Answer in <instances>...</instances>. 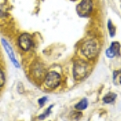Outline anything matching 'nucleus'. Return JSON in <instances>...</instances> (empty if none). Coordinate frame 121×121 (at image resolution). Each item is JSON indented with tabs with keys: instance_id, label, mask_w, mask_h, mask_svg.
<instances>
[{
	"instance_id": "1",
	"label": "nucleus",
	"mask_w": 121,
	"mask_h": 121,
	"mask_svg": "<svg viewBox=\"0 0 121 121\" xmlns=\"http://www.w3.org/2000/svg\"><path fill=\"white\" fill-rule=\"evenodd\" d=\"M82 53L88 59H95L99 52V43L95 39L86 40L81 47Z\"/></svg>"
},
{
	"instance_id": "2",
	"label": "nucleus",
	"mask_w": 121,
	"mask_h": 121,
	"mask_svg": "<svg viewBox=\"0 0 121 121\" xmlns=\"http://www.w3.org/2000/svg\"><path fill=\"white\" fill-rule=\"evenodd\" d=\"M91 71V66L83 60H78L73 65V78L75 80H82L85 78Z\"/></svg>"
},
{
	"instance_id": "3",
	"label": "nucleus",
	"mask_w": 121,
	"mask_h": 121,
	"mask_svg": "<svg viewBox=\"0 0 121 121\" xmlns=\"http://www.w3.org/2000/svg\"><path fill=\"white\" fill-rule=\"evenodd\" d=\"M60 75L55 71H51L46 73L44 78L46 86L50 89H55L60 83Z\"/></svg>"
},
{
	"instance_id": "4",
	"label": "nucleus",
	"mask_w": 121,
	"mask_h": 121,
	"mask_svg": "<svg viewBox=\"0 0 121 121\" xmlns=\"http://www.w3.org/2000/svg\"><path fill=\"white\" fill-rule=\"evenodd\" d=\"M93 8L92 0H82V2L77 6V13L80 16L86 17L91 14Z\"/></svg>"
},
{
	"instance_id": "5",
	"label": "nucleus",
	"mask_w": 121,
	"mask_h": 121,
	"mask_svg": "<svg viewBox=\"0 0 121 121\" xmlns=\"http://www.w3.org/2000/svg\"><path fill=\"white\" fill-rule=\"evenodd\" d=\"M18 44L22 50H23V51H28L32 48L33 42L30 35L28 34V33H23V34L19 36Z\"/></svg>"
},
{
	"instance_id": "6",
	"label": "nucleus",
	"mask_w": 121,
	"mask_h": 121,
	"mask_svg": "<svg viewBox=\"0 0 121 121\" xmlns=\"http://www.w3.org/2000/svg\"><path fill=\"white\" fill-rule=\"evenodd\" d=\"M120 50V45L118 42H112L110 48H108L106 51L107 56L109 58H112L114 56L119 55Z\"/></svg>"
},
{
	"instance_id": "7",
	"label": "nucleus",
	"mask_w": 121,
	"mask_h": 121,
	"mask_svg": "<svg viewBox=\"0 0 121 121\" xmlns=\"http://www.w3.org/2000/svg\"><path fill=\"white\" fill-rule=\"evenodd\" d=\"M33 74H34L36 78H45L46 72L45 69L43 67L42 65L40 64H36L34 66V69H33Z\"/></svg>"
},
{
	"instance_id": "8",
	"label": "nucleus",
	"mask_w": 121,
	"mask_h": 121,
	"mask_svg": "<svg viewBox=\"0 0 121 121\" xmlns=\"http://www.w3.org/2000/svg\"><path fill=\"white\" fill-rule=\"evenodd\" d=\"M2 43H3V47H4V48L6 49V51H7V54H8V56H10V58H11V61L13 62V64L16 66V67H19V64L18 62H17V60H15V55H14V52H13L12 49H11V46L9 45V44L5 40H2Z\"/></svg>"
},
{
	"instance_id": "9",
	"label": "nucleus",
	"mask_w": 121,
	"mask_h": 121,
	"mask_svg": "<svg viewBox=\"0 0 121 121\" xmlns=\"http://www.w3.org/2000/svg\"><path fill=\"white\" fill-rule=\"evenodd\" d=\"M116 97H117L116 94L111 92V93L107 94V95L103 97V103H106V104H109V103H112L114 102V101L116 100Z\"/></svg>"
},
{
	"instance_id": "10",
	"label": "nucleus",
	"mask_w": 121,
	"mask_h": 121,
	"mask_svg": "<svg viewBox=\"0 0 121 121\" xmlns=\"http://www.w3.org/2000/svg\"><path fill=\"white\" fill-rule=\"evenodd\" d=\"M87 106H88V101L86 99H83L75 105V109L77 111H83L86 109Z\"/></svg>"
},
{
	"instance_id": "11",
	"label": "nucleus",
	"mask_w": 121,
	"mask_h": 121,
	"mask_svg": "<svg viewBox=\"0 0 121 121\" xmlns=\"http://www.w3.org/2000/svg\"><path fill=\"white\" fill-rule=\"evenodd\" d=\"M107 25H108V30H109V33H110V36H114L115 33H116V28H115V26H113L111 20H108Z\"/></svg>"
},
{
	"instance_id": "12",
	"label": "nucleus",
	"mask_w": 121,
	"mask_h": 121,
	"mask_svg": "<svg viewBox=\"0 0 121 121\" xmlns=\"http://www.w3.org/2000/svg\"><path fill=\"white\" fill-rule=\"evenodd\" d=\"M5 82H6V78H5L4 73L0 69V87H2V86H4Z\"/></svg>"
},
{
	"instance_id": "13",
	"label": "nucleus",
	"mask_w": 121,
	"mask_h": 121,
	"mask_svg": "<svg viewBox=\"0 0 121 121\" xmlns=\"http://www.w3.org/2000/svg\"><path fill=\"white\" fill-rule=\"evenodd\" d=\"M117 78H119V82H120V84H121V70L114 72V82Z\"/></svg>"
},
{
	"instance_id": "14",
	"label": "nucleus",
	"mask_w": 121,
	"mask_h": 121,
	"mask_svg": "<svg viewBox=\"0 0 121 121\" xmlns=\"http://www.w3.org/2000/svg\"><path fill=\"white\" fill-rule=\"evenodd\" d=\"M51 107H49L48 109H47V111H46V112H44V114H42V115H40V116H39V118L40 119V120H43V119H44L45 117H47L48 116V115L50 114V109H51Z\"/></svg>"
},
{
	"instance_id": "15",
	"label": "nucleus",
	"mask_w": 121,
	"mask_h": 121,
	"mask_svg": "<svg viewBox=\"0 0 121 121\" xmlns=\"http://www.w3.org/2000/svg\"><path fill=\"white\" fill-rule=\"evenodd\" d=\"M7 14H6L5 10L3 8V7L0 6V18H3V17H5Z\"/></svg>"
},
{
	"instance_id": "16",
	"label": "nucleus",
	"mask_w": 121,
	"mask_h": 121,
	"mask_svg": "<svg viewBox=\"0 0 121 121\" xmlns=\"http://www.w3.org/2000/svg\"><path fill=\"white\" fill-rule=\"evenodd\" d=\"M46 100H47L46 97H43V98H41V99H39V100H38V103H40V106H43V105H44V103H45Z\"/></svg>"
}]
</instances>
